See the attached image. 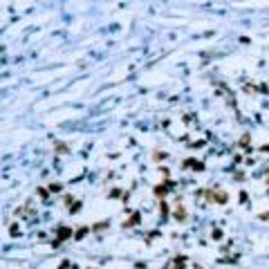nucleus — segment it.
<instances>
[{
    "instance_id": "nucleus-3",
    "label": "nucleus",
    "mask_w": 269,
    "mask_h": 269,
    "mask_svg": "<svg viewBox=\"0 0 269 269\" xmlns=\"http://www.w3.org/2000/svg\"><path fill=\"white\" fill-rule=\"evenodd\" d=\"M72 236V229H61V231H59V240H67V238H70Z\"/></svg>"
},
{
    "instance_id": "nucleus-8",
    "label": "nucleus",
    "mask_w": 269,
    "mask_h": 269,
    "mask_svg": "<svg viewBox=\"0 0 269 269\" xmlns=\"http://www.w3.org/2000/svg\"><path fill=\"white\" fill-rule=\"evenodd\" d=\"M211 236H213L215 240H220V238H222V231H220V229H213V233H211Z\"/></svg>"
},
{
    "instance_id": "nucleus-1",
    "label": "nucleus",
    "mask_w": 269,
    "mask_h": 269,
    "mask_svg": "<svg viewBox=\"0 0 269 269\" xmlns=\"http://www.w3.org/2000/svg\"><path fill=\"white\" fill-rule=\"evenodd\" d=\"M213 200L218 202V204H227V193H222V191H218V193H213Z\"/></svg>"
},
{
    "instance_id": "nucleus-4",
    "label": "nucleus",
    "mask_w": 269,
    "mask_h": 269,
    "mask_svg": "<svg viewBox=\"0 0 269 269\" xmlns=\"http://www.w3.org/2000/svg\"><path fill=\"white\" fill-rule=\"evenodd\" d=\"M175 220L184 222V220H186V211H184V209H175Z\"/></svg>"
},
{
    "instance_id": "nucleus-2",
    "label": "nucleus",
    "mask_w": 269,
    "mask_h": 269,
    "mask_svg": "<svg viewBox=\"0 0 269 269\" xmlns=\"http://www.w3.org/2000/svg\"><path fill=\"white\" fill-rule=\"evenodd\" d=\"M186 166H191V168H197V170H202V168H204V164H200L197 159H186Z\"/></svg>"
},
{
    "instance_id": "nucleus-9",
    "label": "nucleus",
    "mask_w": 269,
    "mask_h": 269,
    "mask_svg": "<svg viewBox=\"0 0 269 269\" xmlns=\"http://www.w3.org/2000/svg\"><path fill=\"white\" fill-rule=\"evenodd\" d=\"M267 182H269V173H267Z\"/></svg>"
},
{
    "instance_id": "nucleus-6",
    "label": "nucleus",
    "mask_w": 269,
    "mask_h": 269,
    "mask_svg": "<svg viewBox=\"0 0 269 269\" xmlns=\"http://www.w3.org/2000/svg\"><path fill=\"white\" fill-rule=\"evenodd\" d=\"M85 233H88V227H81L79 231H76V236H74V238H76V240H81V238H85Z\"/></svg>"
},
{
    "instance_id": "nucleus-5",
    "label": "nucleus",
    "mask_w": 269,
    "mask_h": 269,
    "mask_svg": "<svg viewBox=\"0 0 269 269\" xmlns=\"http://www.w3.org/2000/svg\"><path fill=\"white\" fill-rule=\"evenodd\" d=\"M137 222H139V213H132V218H130L123 227H132V224H137Z\"/></svg>"
},
{
    "instance_id": "nucleus-7",
    "label": "nucleus",
    "mask_w": 269,
    "mask_h": 269,
    "mask_svg": "<svg viewBox=\"0 0 269 269\" xmlns=\"http://www.w3.org/2000/svg\"><path fill=\"white\" fill-rule=\"evenodd\" d=\"M155 195H161V197H164V195H166V186H155Z\"/></svg>"
}]
</instances>
